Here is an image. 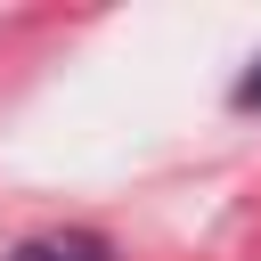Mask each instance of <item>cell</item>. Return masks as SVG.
Returning <instances> with one entry per match:
<instances>
[{
  "instance_id": "2",
  "label": "cell",
  "mask_w": 261,
  "mask_h": 261,
  "mask_svg": "<svg viewBox=\"0 0 261 261\" xmlns=\"http://www.w3.org/2000/svg\"><path fill=\"white\" fill-rule=\"evenodd\" d=\"M237 106H261V65H253V73L237 82Z\"/></svg>"
},
{
  "instance_id": "1",
  "label": "cell",
  "mask_w": 261,
  "mask_h": 261,
  "mask_svg": "<svg viewBox=\"0 0 261 261\" xmlns=\"http://www.w3.org/2000/svg\"><path fill=\"white\" fill-rule=\"evenodd\" d=\"M16 261H106V253H98V237H33Z\"/></svg>"
}]
</instances>
